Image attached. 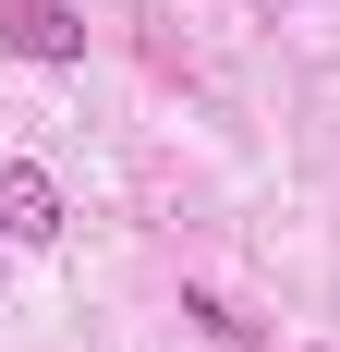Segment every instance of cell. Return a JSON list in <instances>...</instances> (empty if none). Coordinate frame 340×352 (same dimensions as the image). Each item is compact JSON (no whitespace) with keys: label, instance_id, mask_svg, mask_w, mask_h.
Returning a JSON list of instances; mask_svg holds the SVG:
<instances>
[{"label":"cell","instance_id":"cell-1","mask_svg":"<svg viewBox=\"0 0 340 352\" xmlns=\"http://www.w3.org/2000/svg\"><path fill=\"white\" fill-rule=\"evenodd\" d=\"M0 49H12V61H85V12H73V0H0Z\"/></svg>","mask_w":340,"mask_h":352},{"label":"cell","instance_id":"cell-2","mask_svg":"<svg viewBox=\"0 0 340 352\" xmlns=\"http://www.w3.org/2000/svg\"><path fill=\"white\" fill-rule=\"evenodd\" d=\"M73 207H61V182L36 170V158H0V243H61Z\"/></svg>","mask_w":340,"mask_h":352},{"label":"cell","instance_id":"cell-3","mask_svg":"<svg viewBox=\"0 0 340 352\" xmlns=\"http://www.w3.org/2000/svg\"><path fill=\"white\" fill-rule=\"evenodd\" d=\"M0 280H12V243H0Z\"/></svg>","mask_w":340,"mask_h":352}]
</instances>
